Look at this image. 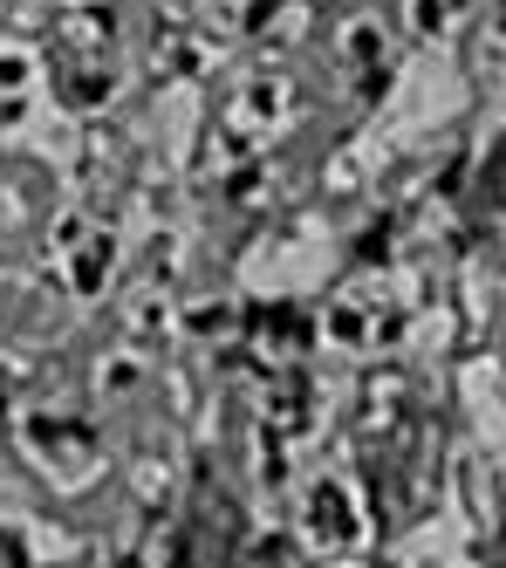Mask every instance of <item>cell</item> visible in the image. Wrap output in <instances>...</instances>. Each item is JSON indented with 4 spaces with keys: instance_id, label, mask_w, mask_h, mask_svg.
I'll list each match as a JSON object with an SVG mask.
<instances>
[{
    "instance_id": "cell-1",
    "label": "cell",
    "mask_w": 506,
    "mask_h": 568,
    "mask_svg": "<svg viewBox=\"0 0 506 568\" xmlns=\"http://www.w3.org/2000/svg\"><path fill=\"white\" fill-rule=\"evenodd\" d=\"M445 8H452V0H425V21H445Z\"/></svg>"
}]
</instances>
